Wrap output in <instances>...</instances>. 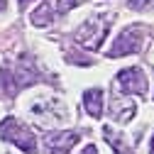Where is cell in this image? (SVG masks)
<instances>
[{
  "label": "cell",
  "mask_w": 154,
  "mask_h": 154,
  "mask_svg": "<svg viewBox=\"0 0 154 154\" xmlns=\"http://www.w3.org/2000/svg\"><path fill=\"white\" fill-rule=\"evenodd\" d=\"M83 108L91 118H100L103 115V91L100 88H91L83 93Z\"/></svg>",
  "instance_id": "obj_9"
},
{
  "label": "cell",
  "mask_w": 154,
  "mask_h": 154,
  "mask_svg": "<svg viewBox=\"0 0 154 154\" xmlns=\"http://www.w3.org/2000/svg\"><path fill=\"white\" fill-rule=\"evenodd\" d=\"M37 81V73H34V66L29 64V59H17L15 64L5 66L3 69V83H5V91L10 95H15L20 88H27L29 83Z\"/></svg>",
  "instance_id": "obj_4"
},
{
  "label": "cell",
  "mask_w": 154,
  "mask_h": 154,
  "mask_svg": "<svg viewBox=\"0 0 154 154\" xmlns=\"http://www.w3.org/2000/svg\"><path fill=\"white\" fill-rule=\"evenodd\" d=\"M29 112H32V118L39 122V125H44V127L59 125V122L66 120V105L59 98H51V95H42V98H37L29 105Z\"/></svg>",
  "instance_id": "obj_2"
},
{
  "label": "cell",
  "mask_w": 154,
  "mask_h": 154,
  "mask_svg": "<svg viewBox=\"0 0 154 154\" xmlns=\"http://www.w3.org/2000/svg\"><path fill=\"white\" fill-rule=\"evenodd\" d=\"M17 3H20V8H25V5H29L32 0H17Z\"/></svg>",
  "instance_id": "obj_15"
},
{
  "label": "cell",
  "mask_w": 154,
  "mask_h": 154,
  "mask_svg": "<svg viewBox=\"0 0 154 154\" xmlns=\"http://www.w3.org/2000/svg\"><path fill=\"white\" fill-rule=\"evenodd\" d=\"M103 137H105V142H108V144H110V147L115 149V154H132V152H130V147L125 144V140L120 137L118 132H112L110 127H105V132H103Z\"/></svg>",
  "instance_id": "obj_11"
},
{
  "label": "cell",
  "mask_w": 154,
  "mask_h": 154,
  "mask_svg": "<svg viewBox=\"0 0 154 154\" xmlns=\"http://www.w3.org/2000/svg\"><path fill=\"white\" fill-rule=\"evenodd\" d=\"M0 137L12 142L15 147H20L22 152L27 154H34L37 152V140H34V132L20 122V120H15V118H5L3 122H0Z\"/></svg>",
  "instance_id": "obj_3"
},
{
  "label": "cell",
  "mask_w": 154,
  "mask_h": 154,
  "mask_svg": "<svg viewBox=\"0 0 154 154\" xmlns=\"http://www.w3.org/2000/svg\"><path fill=\"white\" fill-rule=\"evenodd\" d=\"M81 0H44V3L32 12V25L34 27H47L56 15H64L71 8H76Z\"/></svg>",
  "instance_id": "obj_5"
},
{
  "label": "cell",
  "mask_w": 154,
  "mask_h": 154,
  "mask_svg": "<svg viewBox=\"0 0 154 154\" xmlns=\"http://www.w3.org/2000/svg\"><path fill=\"white\" fill-rule=\"evenodd\" d=\"M5 10V0H0V12H3Z\"/></svg>",
  "instance_id": "obj_16"
},
{
  "label": "cell",
  "mask_w": 154,
  "mask_h": 154,
  "mask_svg": "<svg viewBox=\"0 0 154 154\" xmlns=\"http://www.w3.org/2000/svg\"><path fill=\"white\" fill-rule=\"evenodd\" d=\"M110 112H112V118L118 122H127V120H132V115H134V103L130 98H125V100L122 98H115Z\"/></svg>",
  "instance_id": "obj_10"
},
{
  "label": "cell",
  "mask_w": 154,
  "mask_h": 154,
  "mask_svg": "<svg viewBox=\"0 0 154 154\" xmlns=\"http://www.w3.org/2000/svg\"><path fill=\"white\" fill-rule=\"evenodd\" d=\"M118 86L125 91V93H137V95H144L147 93V76L142 73V69L132 66V69H122L118 73Z\"/></svg>",
  "instance_id": "obj_7"
},
{
  "label": "cell",
  "mask_w": 154,
  "mask_h": 154,
  "mask_svg": "<svg viewBox=\"0 0 154 154\" xmlns=\"http://www.w3.org/2000/svg\"><path fill=\"white\" fill-rule=\"evenodd\" d=\"M110 25H112V15H108V12L91 15L88 20H83L79 25V29L73 32V39L79 42L81 47L91 49V51H98L100 44L105 42V37H108Z\"/></svg>",
  "instance_id": "obj_1"
},
{
  "label": "cell",
  "mask_w": 154,
  "mask_h": 154,
  "mask_svg": "<svg viewBox=\"0 0 154 154\" xmlns=\"http://www.w3.org/2000/svg\"><path fill=\"white\" fill-rule=\"evenodd\" d=\"M83 154H98V149H95V147H93V144H88V147H86V149H83Z\"/></svg>",
  "instance_id": "obj_13"
},
{
  "label": "cell",
  "mask_w": 154,
  "mask_h": 154,
  "mask_svg": "<svg viewBox=\"0 0 154 154\" xmlns=\"http://www.w3.org/2000/svg\"><path fill=\"white\" fill-rule=\"evenodd\" d=\"M149 154H154V134H152V142H149Z\"/></svg>",
  "instance_id": "obj_14"
},
{
  "label": "cell",
  "mask_w": 154,
  "mask_h": 154,
  "mask_svg": "<svg viewBox=\"0 0 154 154\" xmlns=\"http://www.w3.org/2000/svg\"><path fill=\"white\" fill-rule=\"evenodd\" d=\"M154 3V0H127V5L132 8V10H144V8H149Z\"/></svg>",
  "instance_id": "obj_12"
},
{
  "label": "cell",
  "mask_w": 154,
  "mask_h": 154,
  "mask_svg": "<svg viewBox=\"0 0 154 154\" xmlns=\"http://www.w3.org/2000/svg\"><path fill=\"white\" fill-rule=\"evenodd\" d=\"M81 140L79 132H47L44 137V147L51 152V154H69L76 142Z\"/></svg>",
  "instance_id": "obj_8"
},
{
  "label": "cell",
  "mask_w": 154,
  "mask_h": 154,
  "mask_svg": "<svg viewBox=\"0 0 154 154\" xmlns=\"http://www.w3.org/2000/svg\"><path fill=\"white\" fill-rule=\"evenodd\" d=\"M140 49H142V32L137 27H130L122 34H118V39H115L108 54L112 59H118V56H125V54H137Z\"/></svg>",
  "instance_id": "obj_6"
}]
</instances>
